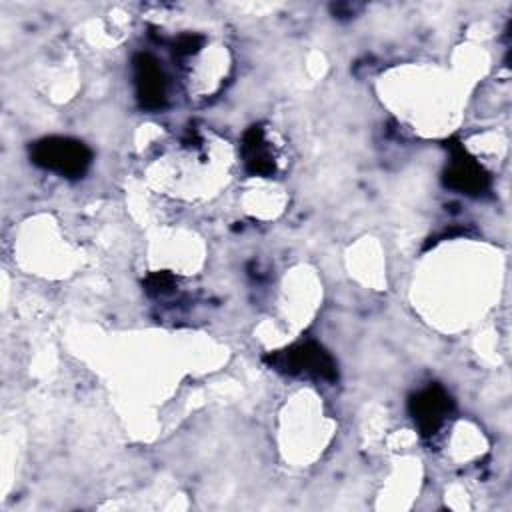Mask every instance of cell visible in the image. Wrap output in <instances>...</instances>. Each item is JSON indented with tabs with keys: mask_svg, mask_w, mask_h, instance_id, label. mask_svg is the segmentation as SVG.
Wrapping results in <instances>:
<instances>
[{
	"mask_svg": "<svg viewBox=\"0 0 512 512\" xmlns=\"http://www.w3.org/2000/svg\"><path fill=\"white\" fill-rule=\"evenodd\" d=\"M450 160L444 170V184L466 196H480L488 190L490 178L486 170L476 162L460 144L450 142Z\"/></svg>",
	"mask_w": 512,
	"mask_h": 512,
	"instance_id": "5b68a950",
	"label": "cell"
},
{
	"mask_svg": "<svg viewBox=\"0 0 512 512\" xmlns=\"http://www.w3.org/2000/svg\"><path fill=\"white\" fill-rule=\"evenodd\" d=\"M134 90L140 106L144 110L156 112L166 106L168 100V80L160 62L146 52H140L132 60Z\"/></svg>",
	"mask_w": 512,
	"mask_h": 512,
	"instance_id": "277c9868",
	"label": "cell"
},
{
	"mask_svg": "<svg viewBox=\"0 0 512 512\" xmlns=\"http://www.w3.org/2000/svg\"><path fill=\"white\" fill-rule=\"evenodd\" d=\"M30 160L62 178H82L92 164V150L68 136H46L30 146Z\"/></svg>",
	"mask_w": 512,
	"mask_h": 512,
	"instance_id": "6da1fadb",
	"label": "cell"
},
{
	"mask_svg": "<svg viewBox=\"0 0 512 512\" xmlns=\"http://www.w3.org/2000/svg\"><path fill=\"white\" fill-rule=\"evenodd\" d=\"M266 362L282 374L312 378L322 382H334L338 378V368L330 352L314 340L298 342L286 350H278L266 356Z\"/></svg>",
	"mask_w": 512,
	"mask_h": 512,
	"instance_id": "7a4b0ae2",
	"label": "cell"
},
{
	"mask_svg": "<svg viewBox=\"0 0 512 512\" xmlns=\"http://www.w3.org/2000/svg\"><path fill=\"white\" fill-rule=\"evenodd\" d=\"M408 412L420 436H438L454 414V400L440 384H428L408 400Z\"/></svg>",
	"mask_w": 512,
	"mask_h": 512,
	"instance_id": "3957f363",
	"label": "cell"
},
{
	"mask_svg": "<svg viewBox=\"0 0 512 512\" xmlns=\"http://www.w3.org/2000/svg\"><path fill=\"white\" fill-rule=\"evenodd\" d=\"M244 168L252 176H272L276 172V154L262 126H250L240 144Z\"/></svg>",
	"mask_w": 512,
	"mask_h": 512,
	"instance_id": "8992f818",
	"label": "cell"
}]
</instances>
